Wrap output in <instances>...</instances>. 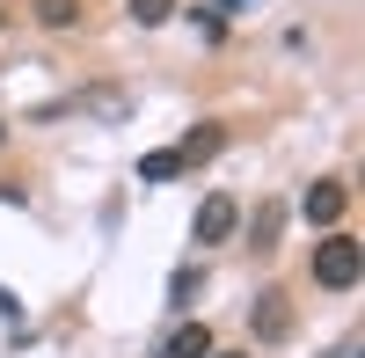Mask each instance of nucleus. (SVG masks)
<instances>
[{
  "label": "nucleus",
  "mask_w": 365,
  "mask_h": 358,
  "mask_svg": "<svg viewBox=\"0 0 365 358\" xmlns=\"http://www.w3.org/2000/svg\"><path fill=\"white\" fill-rule=\"evenodd\" d=\"M307 271H314V285H322V292H351V285H358V271H365V249L351 242V234H322Z\"/></svg>",
  "instance_id": "f257e3e1"
},
{
  "label": "nucleus",
  "mask_w": 365,
  "mask_h": 358,
  "mask_svg": "<svg viewBox=\"0 0 365 358\" xmlns=\"http://www.w3.org/2000/svg\"><path fill=\"white\" fill-rule=\"evenodd\" d=\"M344 205H351V190L336 183V175H322V183H307V190H299V220H307V227H322V234H336Z\"/></svg>",
  "instance_id": "f03ea898"
},
{
  "label": "nucleus",
  "mask_w": 365,
  "mask_h": 358,
  "mask_svg": "<svg viewBox=\"0 0 365 358\" xmlns=\"http://www.w3.org/2000/svg\"><path fill=\"white\" fill-rule=\"evenodd\" d=\"M234 227H241V205H234L227 190H212V198L197 205V220H190V242H197V249H212V242H234Z\"/></svg>",
  "instance_id": "7ed1b4c3"
},
{
  "label": "nucleus",
  "mask_w": 365,
  "mask_h": 358,
  "mask_svg": "<svg viewBox=\"0 0 365 358\" xmlns=\"http://www.w3.org/2000/svg\"><path fill=\"white\" fill-rule=\"evenodd\" d=\"M249 322H256V337H263V344H285V337H292V307H285V292H263Z\"/></svg>",
  "instance_id": "20e7f679"
},
{
  "label": "nucleus",
  "mask_w": 365,
  "mask_h": 358,
  "mask_svg": "<svg viewBox=\"0 0 365 358\" xmlns=\"http://www.w3.org/2000/svg\"><path fill=\"white\" fill-rule=\"evenodd\" d=\"M161 358H212V329L205 322H182V329L161 344Z\"/></svg>",
  "instance_id": "39448f33"
},
{
  "label": "nucleus",
  "mask_w": 365,
  "mask_h": 358,
  "mask_svg": "<svg viewBox=\"0 0 365 358\" xmlns=\"http://www.w3.org/2000/svg\"><path fill=\"white\" fill-rule=\"evenodd\" d=\"M182 168H190V161H182L175 146H154V154H139V183H175Z\"/></svg>",
  "instance_id": "423d86ee"
},
{
  "label": "nucleus",
  "mask_w": 365,
  "mask_h": 358,
  "mask_svg": "<svg viewBox=\"0 0 365 358\" xmlns=\"http://www.w3.org/2000/svg\"><path fill=\"white\" fill-rule=\"evenodd\" d=\"M220 139H227L220 125H197V132H182V146H175V154H182V161H205V154H220Z\"/></svg>",
  "instance_id": "0eeeda50"
},
{
  "label": "nucleus",
  "mask_w": 365,
  "mask_h": 358,
  "mask_svg": "<svg viewBox=\"0 0 365 358\" xmlns=\"http://www.w3.org/2000/svg\"><path fill=\"white\" fill-rule=\"evenodd\" d=\"M37 22L44 29H73L81 22V0H37Z\"/></svg>",
  "instance_id": "6e6552de"
},
{
  "label": "nucleus",
  "mask_w": 365,
  "mask_h": 358,
  "mask_svg": "<svg viewBox=\"0 0 365 358\" xmlns=\"http://www.w3.org/2000/svg\"><path fill=\"white\" fill-rule=\"evenodd\" d=\"M190 300H197V271H190V263H182V271L168 278V307L182 314V307H190Z\"/></svg>",
  "instance_id": "1a4fd4ad"
},
{
  "label": "nucleus",
  "mask_w": 365,
  "mask_h": 358,
  "mask_svg": "<svg viewBox=\"0 0 365 358\" xmlns=\"http://www.w3.org/2000/svg\"><path fill=\"white\" fill-rule=\"evenodd\" d=\"M125 8H132V22H139V29H154V22H168V15H175V0H125Z\"/></svg>",
  "instance_id": "9d476101"
},
{
  "label": "nucleus",
  "mask_w": 365,
  "mask_h": 358,
  "mask_svg": "<svg viewBox=\"0 0 365 358\" xmlns=\"http://www.w3.org/2000/svg\"><path fill=\"white\" fill-rule=\"evenodd\" d=\"M278 227H285V205H263V213H256V249L278 242Z\"/></svg>",
  "instance_id": "9b49d317"
},
{
  "label": "nucleus",
  "mask_w": 365,
  "mask_h": 358,
  "mask_svg": "<svg viewBox=\"0 0 365 358\" xmlns=\"http://www.w3.org/2000/svg\"><path fill=\"white\" fill-rule=\"evenodd\" d=\"M81 110H103V117H125V96H117V88H88V96H81Z\"/></svg>",
  "instance_id": "f8f14e48"
},
{
  "label": "nucleus",
  "mask_w": 365,
  "mask_h": 358,
  "mask_svg": "<svg viewBox=\"0 0 365 358\" xmlns=\"http://www.w3.org/2000/svg\"><path fill=\"white\" fill-rule=\"evenodd\" d=\"M212 15H241V8H263V0H205Z\"/></svg>",
  "instance_id": "ddd939ff"
},
{
  "label": "nucleus",
  "mask_w": 365,
  "mask_h": 358,
  "mask_svg": "<svg viewBox=\"0 0 365 358\" xmlns=\"http://www.w3.org/2000/svg\"><path fill=\"white\" fill-rule=\"evenodd\" d=\"M212 358H249V351H212Z\"/></svg>",
  "instance_id": "4468645a"
},
{
  "label": "nucleus",
  "mask_w": 365,
  "mask_h": 358,
  "mask_svg": "<svg viewBox=\"0 0 365 358\" xmlns=\"http://www.w3.org/2000/svg\"><path fill=\"white\" fill-rule=\"evenodd\" d=\"M0 139H8V125H0Z\"/></svg>",
  "instance_id": "2eb2a0df"
}]
</instances>
